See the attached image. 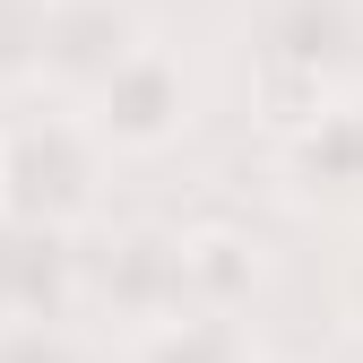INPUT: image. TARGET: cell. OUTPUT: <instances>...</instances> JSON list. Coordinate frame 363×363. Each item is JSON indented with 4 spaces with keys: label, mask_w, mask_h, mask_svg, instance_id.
I'll return each mask as SVG.
<instances>
[{
    "label": "cell",
    "mask_w": 363,
    "mask_h": 363,
    "mask_svg": "<svg viewBox=\"0 0 363 363\" xmlns=\"http://www.w3.org/2000/svg\"><path fill=\"white\" fill-rule=\"evenodd\" d=\"M182 277H191V311H242L259 286V259L234 225H191L182 234Z\"/></svg>",
    "instance_id": "8"
},
{
    "label": "cell",
    "mask_w": 363,
    "mask_h": 363,
    "mask_svg": "<svg viewBox=\"0 0 363 363\" xmlns=\"http://www.w3.org/2000/svg\"><path fill=\"white\" fill-rule=\"evenodd\" d=\"M277 182L294 199H320V208H354L363 199V86L337 96L329 113L277 130Z\"/></svg>",
    "instance_id": "7"
},
{
    "label": "cell",
    "mask_w": 363,
    "mask_h": 363,
    "mask_svg": "<svg viewBox=\"0 0 363 363\" xmlns=\"http://www.w3.org/2000/svg\"><path fill=\"white\" fill-rule=\"evenodd\" d=\"M259 363H277V354H259Z\"/></svg>",
    "instance_id": "13"
},
{
    "label": "cell",
    "mask_w": 363,
    "mask_h": 363,
    "mask_svg": "<svg viewBox=\"0 0 363 363\" xmlns=\"http://www.w3.org/2000/svg\"><path fill=\"white\" fill-rule=\"evenodd\" d=\"M86 311V251L78 234L0 216V320H69Z\"/></svg>",
    "instance_id": "6"
},
{
    "label": "cell",
    "mask_w": 363,
    "mask_h": 363,
    "mask_svg": "<svg viewBox=\"0 0 363 363\" xmlns=\"http://www.w3.org/2000/svg\"><path fill=\"white\" fill-rule=\"evenodd\" d=\"M354 69H363V0H259L251 78H259V113L277 130L354 96Z\"/></svg>",
    "instance_id": "1"
},
{
    "label": "cell",
    "mask_w": 363,
    "mask_h": 363,
    "mask_svg": "<svg viewBox=\"0 0 363 363\" xmlns=\"http://www.w3.org/2000/svg\"><path fill=\"white\" fill-rule=\"evenodd\" d=\"M104 208V139L86 130L78 104L43 96L35 113L0 121V216L43 225V234H78Z\"/></svg>",
    "instance_id": "2"
},
{
    "label": "cell",
    "mask_w": 363,
    "mask_h": 363,
    "mask_svg": "<svg viewBox=\"0 0 363 363\" xmlns=\"http://www.w3.org/2000/svg\"><path fill=\"white\" fill-rule=\"evenodd\" d=\"M337 320H346V337L363 346V251L346 259V277H337Z\"/></svg>",
    "instance_id": "12"
},
{
    "label": "cell",
    "mask_w": 363,
    "mask_h": 363,
    "mask_svg": "<svg viewBox=\"0 0 363 363\" xmlns=\"http://www.w3.org/2000/svg\"><path fill=\"white\" fill-rule=\"evenodd\" d=\"M43 26H52V0H0V86L43 78Z\"/></svg>",
    "instance_id": "10"
},
{
    "label": "cell",
    "mask_w": 363,
    "mask_h": 363,
    "mask_svg": "<svg viewBox=\"0 0 363 363\" xmlns=\"http://www.w3.org/2000/svg\"><path fill=\"white\" fill-rule=\"evenodd\" d=\"M147 18H139V0H52V26H43V96L52 104H86L96 86L139 52Z\"/></svg>",
    "instance_id": "5"
},
{
    "label": "cell",
    "mask_w": 363,
    "mask_h": 363,
    "mask_svg": "<svg viewBox=\"0 0 363 363\" xmlns=\"http://www.w3.org/2000/svg\"><path fill=\"white\" fill-rule=\"evenodd\" d=\"M0 363H86L78 320H0Z\"/></svg>",
    "instance_id": "11"
},
{
    "label": "cell",
    "mask_w": 363,
    "mask_h": 363,
    "mask_svg": "<svg viewBox=\"0 0 363 363\" xmlns=\"http://www.w3.org/2000/svg\"><path fill=\"white\" fill-rule=\"evenodd\" d=\"M130 363H259L242 311H182V320L130 337Z\"/></svg>",
    "instance_id": "9"
},
{
    "label": "cell",
    "mask_w": 363,
    "mask_h": 363,
    "mask_svg": "<svg viewBox=\"0 0 363 363\" xmlns=\"http://www.w3.org/2000/svg\"><path fill=\"white\" fill-rule=\"evenodd\" d=\"M86 303L121 320L130 337H147L164 320L191 311V277H182V234H156V225H121L104 251H86Z\"/></svg>",
    "instance_id": "4"
},
{
    "label": "cell",
    "mask_w": 363,
    "mask_h": 363,
    "mask_svg": "<svg viewBox=\"0 0 363 363\" xmlns=\"http://www.w3.org/2000/svg\"><path fill=\"white\" fill-rule=\"evenodd\" d=\"M78 113H86V130L104 139V156H164L182 130H191L199 86H191V69H182L173 43H139V52H130Z\"/></svg>",
    "instance_id": "3"
}]
</instances>
